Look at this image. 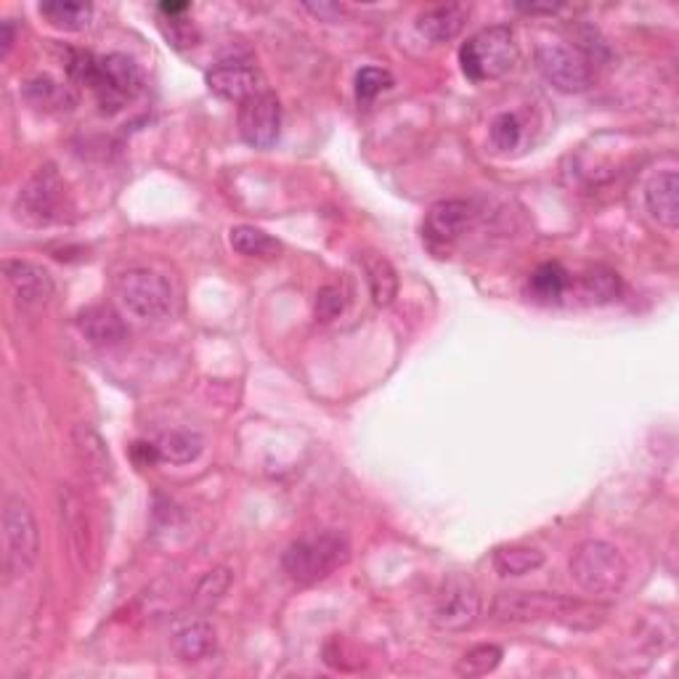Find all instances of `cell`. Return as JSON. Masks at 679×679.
Returning a JSON list of instances; mask_svg holds the SVG:
<instances>
[{
	"mask_svg": "<svg viewBox=\"0 0 679 679\" xmlns=\"http://www.w3.org/2000/svg\"><path fill=\"white\" fill-rule=\"evenodd\" d=\"M491 613L499 618V622L507 624L552 622L569 626V629H597V626L605 622L608 608L600 603H586V600H576V597L510 590V592H499V595L494 597Z\"/></svg>",
	"mask_w": 679,
	"mask_h": 679,
	"instance_id": "cell-1",
	"label": "cell"
},
{
	"mask_svg": "<svg viewBox=\"0 0 679 679\" xmlns=\"http://www.w3.org/2000/svg\"><path fill=\"white\" fill-rule=\"evenodd\" d=\"M351 560V542L342 531H321L298 539L285 550L282 565L287 576L298 584H319Z\"/></svg>",
	"mask_w": 679,
	"mask_h": 679,
	"instance_id": "cell-2",
	"label": "cell"
},
{
	"mask_svg": "<svg viewBox=\"0 0 679 679\" xmlns=\"http://www.w3.org/2000/svg\"><path fill=\"white\" fill-rule=\"evenodd\" d=\"M123 308L141 321H165L176 314V289L155 268H128L115 279Z\"/></svg>",
	"mask_w": 679,
	"mask_h": 679,
	"instance_id": "cell-3",
	"label": "cell"
},
{
	"mask_svg": "<svg viewBox=\"0 0 679 679\" xmlns=\"http://www.w3.org/2000/svg\"><path fill=\"white\" fill-rule=\"evenodd\" d=\"M571 579L592 597L618 595L626 582V560L613 544L590 539L573 550Z\"/></svg>",
	"mask_w": 679,
	"mask_h": 679,
	"instance_id": "cell-4",
	"label": "cell"
},
{
	"mask_svg": "<svg viewBox=\"0 0 679 679\" xmlns=\"http://www.w3.org/2000/svg\"><path fill=\"white\" fill-rule=\"evenodd\" d=\"M518 62V43L516 32L507 24L486 28L459 49V64L473 83L497 81L505 72H510Z\"/></svg>",
	"mask_w": 679,
	"mask_h": 679,
	"instance_id": "cell-5",
	"label": "cell"
},
{
	"mask_svg": "<svg viewBox=\"0 0 679 679\" xmlns=\"http://www.w3.org/2000/svg\"><path fill=\"white\" fill-rule=\"evenodd\" d=\"M41 558V531L32 507L22 497H9L3 505V565L9 579L32 573Z\"/></svg>",
	"mask_w": 679,
	"mask_h": 679,
	"instance_id": "cell-6",
	"label": "cell"
},
{
	"mask_svg": "<svg viewBox=\"0 0 679 679\" xmlns=\"http://www.w3.org/2000/svg\"><path fill=\"white\" fill-rule=\"evenodd\" d=\"M480 616L478 584L467 573H448L435 592L431 622L441 632H467Z\"/></svg>",
	"mask_w": 679,
	"mask_h": 679,
	"instance_id": "cell-7",
	"label": "cell"
},
{
	"mask_svg": "<svg viewBox=\"0 0 679 679\" xmlns=\"http://www.w3.org/2000/svg\"><path fill=\"white\" fill-rule=\"evenodd\" d=\"M144 88V72L130 56L107 54L98 56L96 77L91 83L102 112H120L125 104L134 102Z\"/></svg>",
	"mask_w": 679,
	"mask_h": 679,
	"instance_id": "cell-8",
	"label": "cell"
},
{
	"mask_svg": "<svg viewBox=\"0 0 679 679\" xmlns=\"http://www.w3.org/2000/svg\"><path fill=\"white\" fill-rule=\"evenodd\" d=\"M537 64L539 72L544 75V81L555 85L563 94H582L590 88L592 83V67L586 62L582 51L571 49L563 43H547L539 45L537 51Z\"/></svg>",
	"mask_w": 679,
	"mask_h": 679,
	"instance_id": "cell-9",
	"label": "cell"
},
{
	"mask_svg": "<svg viewBox=\"0 0 679 679\" xmlns=\"http://www.w3.org/2000/svg\"><path fill=\"white\" fill-rule=\"evenodd\" d=\"M62 204H64V183L51 165H45V168L38 170V173L24 183L17 200L19 215L38 223V226L56 221Z\"/></svg>",
	"mask_w": 679,
	"mask_h": 679,
	"instance_id": "cell-10",
	"label": "cell"
},
{
	"mask_svg": "<svg viewBox=\"0 0 679 679\" xmlns=\"http://www.w3.org/2000/svg\"><path fill=\"white\" fill-rule=\"evenodd\" d=\"M282 130V104L272 91H261L240 104V136L250 147L272 149Z\"/></svg>",
	"mask_w": 679,
	"mask_h": 679,
	"instance_id": "cell-11",
	"label": "cell"
},
{
	"mask_svg": "<svg viewBox=\"0 0 679 679\" xmlns=\"http://www.w3.org/2000/svg\"><path fill=\"white\" fill-rule=\"evenodd\" d=\"M3 276L17 306L24 308V311H38V308L49 306V300L54 298V276H51L49 268L38 266V263L6 261Z\"/></svg>",
	"mask_w": 679,
	"mask_h": 679,
	"instance_id": "cell-12",
	"label": "cell"
},
{
	"mask_svg": "<svg viewBox=\"0 0 679 679\" xmlns=\"http://www.w3.org/2000/svg\"><path fill=\"white\" fill-rule=\"evenodd\" d=\"M208 88L213 91L218 98H223V102L234 104H245L247 98L266 91L263 88L261 72L250 62H240V59L215 64V67L208 72Z\"/></svg>",
	"mask_w": 679,
	"mask_h": 679,
	"instance_id": "cell-13",
	"label": "cell"
},
{
	"mask_svg": "<svg viewBox=\"0 0 679 679\" xmlns=\"http://www.w3.org/2000/svg\"><path fill=\"white\" fill-rule=\"evenodd\" d=\"M645 208L658 226L675 232L679 226V176L677 170H664L653 176L645 187Z\"/></svg>",
	"mask_w": 679,
	"mask_h": 679,
	"instance_id": "cell-14",
	"label": "cell"
},
{
	"mask_svg": "<svg viewBox=\"0 0 679 679\" xmlns=\"http://www.w3.org/2000/svg\"><path fill=\"white\" fill-rule=\"evenodd\" d=\"M77 329L91 346H120L128 338V327L112 306H88L77 314Z\"/></svg>",
	"mask_w": 679,
	"mask_h": 679,
	"instance_id": "cell-15",
	"label": "cell"
},
{
	"mask_svg": "<svg viewBox=\"0 0 679 679\" xmlns=\"http://www.w3.org/2000/svg\"><path fill=\"white\" fill-rule=\"evenodd\" d=\"M467 17H470V6L467 3H441L431 6L417 17L420 35H425L433 43L454 41L465 28Z\"/></svg>",
	"mask_w": 679,
	"mask_h": 679,
	"instance_id": "cell-16",
	"label": "cell"
},
{
	"mask_svg": "<svg viewBox=\"0 0 679 679\" xmlns=\"http://www.w3.org/2000/svg\"><path fill=\"white\" fill-rule=\"evenodd\" d=\"M473 208L465 200H444L433 204L425 218V232L435 242H454L465 229L470 226Z\"/></svg>",
	"mask_w": 679,
	"mask_h": 679,
	"instance_id": "cell-17",
	"label": "cell"
},
{
	"mask_svg": "<svg viewBox=\"0 0 679 679\" xmlns=\"http://www.w3.org/2000/svg\"><path fill=\"white\" fill-rule=\"evenodd\" d=\"M215 648H218L215 626L204 622V618H194V622L183 624L173 637L176 656L187 664L204 661V658L213 656Z\"/></svg>",
	"mask_w": 679,
	"mask_h": 679,
	"instance_id": "cell-18",
	"label": "cell"
},
{
	"mask_svg": "<svg viewBox=\"0 0 679 679\" xmlns=\"http://www.w3.org/2000/svg\"><path fill=\"white\" fill-rule=\"evenodd\" d=\"M24 98H28L30 107L43 109V112H67L77 104V98L64 83L54 81L51 75H35L24 83L22 88Z\"/></svg>",
	"mask_w": 679,
	"mask_h": 679,
	"instance_id": "cell-19",
	"label": "cell"
},
{
	"mask_svg": "<svg viewBox=\"0 0 679 679\" xmlns=\"http://www.w3.org/2000/svg\"><path fill=\"white\" fill-rule=\"evenodd\" d=\"M361 268L367 274V285L369 293H372V300L378 306H391L399 295V274H395L393 263L380 253H364L361 255Z\"/></svg>",
	"mask_w": 679,
	"mask_h": 679,
	"instance_id": "cell-20",
	"label": "cell"
},
{
	"mask_svg": "<svg viewBox=\"0 0 679 679\" xmlns=\"http://www.w3.org/2000/svg\"><path fill=\"white\" fill-rule=\"evenodd\" d=\"M494 569L499 576H526V573L539 571L544 565V552L529 544H505L497 547L491 555Z\"/></svg>",
	"mask_w": 679,
	"mask_h": 679,
	"instance_id": "cell-21",
	"label": "cell"
},
{
	"mask_svg": "<svg viewBox=\"0 0 679 679\" xmlns=\"http://www.w3.org/2000/svg\"><path fill=\"white\" fill-rule=\"evenodd\" d=\"M41 17L51 28L64 32H81L91 24L94 17V6L75 3V0H54V3H41Z\"/></svg>",
	"mask_w": 679,
	"mask_h": 679,
	"instance_id": "cell-22",
	"label": "cell"
},
{
	"mask_svg": "<svg viewBox=\"0 0 679 679\" xmlns=\"http://www.w3.org/2000/svg\"><path fill=\"white\" fill-rule=\"evenodd\" d=\"M204 441L194 431H170L157 441V452H160L162 463L170 465H189L202 454Z\"/></svg>",
	"mask_w": 679,
	"mask_h": 679,
	"instance_id": "cell-23",
	"label": "cell"
},
{
	"mask_svg": "<svg viewBox=\"0 0 679 679\" xmlns=\"http://www.w3.org/2000/svg\"><path fill=\"white\" fill-rule=\"evenodd\" d=\"M229 245L240 255H247V258H276L282 250V245L272 234H266L263 229L247 226V223L234 226L232 232H229Z\"/></svg>",
	"mask_w": 679,
	"mask_h": 679,
	"instance_id": "cell-24",
	"label": "cell"
},
{
	"mask_svg": "<svg viewBox=\"0 0 679 679\" xmlns=\"http://www.w3.org/2000/svg\"><path fill=\"white\" fill-rule=\"evenodd\" d=\"M75 446L77 454H81L83 465L88 467V473H94L98 478H107L112 470V459L107 446H104L102 435H98L94 427L81 425L75 431Z\"/></svg>",
	"mask_w": 679,
	"mask_h": 679,
	"instance_id": "cell-25",
	"label": "cell"
},
{
	"mask_svg": "<svg viewBox=\"0 0 679 679\" xmlns=\"http://www.w3.org/2000/svg\"><path fill=\"white\" fill-rule=\"evenodd\" d=\"M529 289L539 300H558L569 289V274L560 263H544L531 274Z\"/></svg>",
	"mask_w": 679,
	"mask_h": 679,
	"instance_id": "cell-26",
	"label": "cell"
},
{
	"mask_svg": "<svg viewBox=\"0 0 679 679\" xmlns=\"http://www.w3.org/2000/svg\"><path fill=\"white\" fill-rule=\"evenodd\" d=\"M505 653L499 645H476L473 650H467L457 664L459 677H486L502 664Z\"/></svg>",
	"mask_w": 679,
	"mask_h": 679,
	"instance_id": "cell-27",
	"label": "cell"
},
{
	"mask_svg": "<svg viewBox=\"0 0 679 679\" xmlns=\"http://www.w3.org/2000/svg\"><path fill=\"white\" fill-rule=\"evenodd\" d=\"M582 289L592 303H611L622 295V279L611 268H592L584 274Z\"/></svg>",
	"mask_w": 679,
	"mask_h": 679,
	"instance_id": "cell-28",
	"label": "cell"
},
{
	"mask_svg": "<svg viewBox=\"0 0 679 679\" xmlns=\"http://www.w3.org/2000/svg\"><path fill=\"white\" fill-rule=\"evenodd\" d=\"M393 85V75L388 70L380 67H364L359 70V75H356V98H359L361 104L374 102L382 91H388Z\"/></svg>",
	"mask_w": 679,
	"mask_h": 679,
	"instance_id": "cell-29",
	"label": "cell"
},
{
	"mask_svg": "<svg viewBox=\"0 0 679 679\" xmlns=\"http://www.w3.org/2000/svg\"><path fill=\"white\" fill-rule=\"evenodd\" d=\"M489 134H491L494 147H497L499 151H510L520 144V134H523V128H520V120L516 115L505 112V115L494 117Z\"/></svg>",
	"mask_w": 679,
	"mask_h": 679,
	"instance_id": "cell-30",
	"label": "cell"
},
{
	"mask_svg": "<svg viewBox=\"0 0 679 679\" xmlns=\"http://www.w3.org/2000/svg\"><path fill=\"white\" fill-rule=\"evenodd\" d=\"M346 311V289L340 285H327L316 293V319L335 321Z\"/></svg>",
	"mask_w": 679,
	"mask_h": 679,
	"instance_id": "cell-31",
	"label": "cell"
},
{
	"mask_svg": "<svg viewBox=\"0 0 679 679\" xmlns=\"http://www.w3.org/2000/svg\"><path fill=\"white\" fill-rule=\"evenodd\" d=\"M229 584H232V576H229L226 569L210 571L208 576L202 579L200 590H197V600H200L204 608H210V605H215L218 600L226 595Z\"/></svg>",
	"mask_w": 679,
	"mask_h": 679,
	"instance_id": "cell-32",
	"label": "cell"
},
{
	"mask_svg": "<svg viewBox=\"0 0 679 679\" xmlns=\"http://www.w3.org/2000/svg\"><path fill=\"white\" fill-rule=\"evenodd\" d=\"M134 457H136V463L141 465V467L162 463L160 452H157V444H136L134 446Z\"/></svg>",
	"mask_w": 679,
	"mask_h": 679,
	"instance_id": "cell-33",
	"label": "cell"
},
{
	"mask_svg": "<svg viewBox=\"0 0 679 679\" xmlns=\"http://www.w3.org/2000/svg\"><path fill=\"white\" fill-rule=\"evenodd\" d=\"M11 45H14V24L3 22V35H0V56H9Z\"/></svg>",
	"mask_w": 679,
	"mask_h": 679,
	"instance_id": "cell-34",
	"label": "cell"
},
{
	"mask_svg": "<svg viewBox=\"0 0 679 679\" xmlns=\"http://www.w3.org/2000/svg\"><path fill=\"white\" fill-rule=\"evenodd\" d=\"M306 9L311 11V14H316V17H327V19H332L335 14H340L338 6H327V3H319V6L306 3Z\"/></svg>",
	"mask_w": 679,
	"mask_h": 679,
	"instance_id": "cell-35",
	"label": "cell"
}]
</instances>
